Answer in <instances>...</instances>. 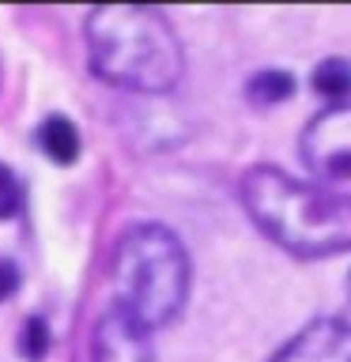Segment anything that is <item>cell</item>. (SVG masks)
Masks as SVG:
<instances>
[{
	"label": "cell",
	"mask_w": 351,
	"mask_h": 362,
	"mask_svg": "<svg viewBox=\"0 0 351 362\" xmlns=\"http://www.w3.org/2000/svg\"><path fill=\"white\" fill-rule=\"evenodd\" d=\"M257 230L283 253L325 260L351 249V197L317 181H299L280 166H249L238 181Z\"/></svg>",
	"instance_id": "1"
},
{
	"label": "cell",
	"mask_w": 351,
	"mask_h": 362,
	"mask_svg": "<svg viewBox=\"0 0 351 362\" xmlns=\"http://www.w3.org/2000/svg\"><path fill=\"white\" fill-rule=\"evenodd\" d=\"M87 64L102 83L136 90V95H166L185 72V49L166 19V11L147 4H102L91 8L87 27Z\"/></svg>",
	"instance_id": "2"
},
{
	"label": "cell",
	"mask_w": 351,
	"mask_h": 362,
	"mask_svg": "<svg viewBox=\"0 0 351 362\" xmlns=\"http://www.w3.org/2000/svg\"><path fill=\"white\" fill-rule=\"evenodd\" d=\"M110 283L117 294L113 305L155 332L174 321L189 302V249L163 223H132L113 242Z\"/></svg>",
	"instance_id": "3"
},
{
	"label": "cell",
	"mask_w": 351,
	"mask_h": 362,
	"mask_svg": "<svg viewBox=\"0 0 351 362\" xmlns=\"http://www.w3.org/2000/svg\"><path fill=\"white\" fill-rule=\"evenodd\" d=\"M299 151L317 185L333 189L336 181H351V102L317 113L299 136Z\"/></svg>",
	"instance_id": "4"
},
{
	"label": "cell",
	"mask_w": 351,
	"mask_h": 362,
	"mask_svg": "<svg viewBox=\"0 0 351 362\" xmlns=\"http://www.w3.org/2000/svg\"><path fill=\"white\" fill-rule=\"evenodd\" d=\"M91 362H155L151 332L125 310L110 305L91 332Z\"/></svg>",
	"instance_id": "5"
},
{
	"label": "cell",
	"mask_w": 351,
	"mask_h": 362,
	"mask_svg": "<svg viewBox=\"0 0 351 362\" xmlns=\"http://www.w3.org/2000/svg\"><path fill=\"white\" fill-rule=\"evenodd\" d=\"M268 362H351V321L313 317Z\"/></svg>",
	"instance_id": "6"
},
{
	"label": "cell",
	"mask_w": 351,
	"mask_h": 362,
	"mask_svg": "<svg viewBox=\"0 0 351 362\" xmlns=\"http://www.w3.org/2000/svg\"><path fill=\"white\" fill-rule=\"evenodd\" d=\"M38 147L42 155L50 158L53 166H72L79 151H84V144H79V129L72 124V117H64V113H50V117H42L38 124Z\"/></svg>",
	"instance_id": "7"
},
{
	"label": "cell",
	"mask_w": 351,
	"mask_h": 362,
	"mask_svg": "<svg viewBox=\"0 0 351 362\" xmlns=\"http://www.w3.org/2000/svg\"><path fill=\"white\" fill-rule=\"evenodd\" d=\"M294 90H299V79H294L291 72H283V68H265V72L249 76L246 98L253 102V106L268 110V106H283V102H291Z\"/></svg>",
	"instance_id": "8"
},
{
	"label": "cell",
	"mask_w": 351,
	"mask_h": 362,
	"mask_svg": "<svg viewBox=\"0 0 351 362\" xmlns=\"http://www.w3.org/2000/svg\"><path fill=\"white\" fill-rule=\"evenodd\" d=\"M310 87L333 106H340L351 95V61L347 57H325L321 64L310 72Z\"/></svg>",
	"instance_id": "9"
},
{
	"label": "cell",
	"mask_w": 351,
	"mask_h": 362,
	"mask_svg": "<svg viewBox=\"0 0 351 362\" xmlns=\"http://www.w3.org/2000/svg\"><path fill=\"white\" fill-rule=\"evenodd\" d=\"M50 325H45V317H27L19 328V355L27 362H42L50 355Z\"/></svg>",
	"instance_id": "10"
},
{
	"label": "cell",
	"mask_w": 351,
	"mask_h": 362,
	"mask_svg": "<svg viewBox=\"0 0 351 362\" xmlns=\"http://www.w3.org/2000/svg\"><path fill=\"white\" fill-rule=\"evenodd\" d=\"M23 204H27V192H23L19 174L8 163H0V223L16 219L23 211Z\"/></svg>",
	"instance_id": "11"
},
{
	"label": "cell",
	"mask_w": 351,
	"mask_h": 362,
	"mask_svg": "<svg viewBox=\"0 0 351 362\" xmlns=\"http://www.w3.org/2000/svg\"><path fill=\"white\" fill-rule=\"evenodd\" d=\"M19 291V264L16 260H0V302H8Z\"/></svg>",
	"instance_id": "12"
},
{
	"label": "cell",
	"mask_w": 351,
	"mask_h": 362,
	"mask_svg": "<svg viewBox=\"0 0 351 362\" xmlns=\"http://www.w3.org/2000/svg\"><path fill=\"white\" fill-rule=\"evenodd\" d=\"M347 298H351V272H347Z\"/></svg>",
	"instance_id": "13"
}]
</instances>
